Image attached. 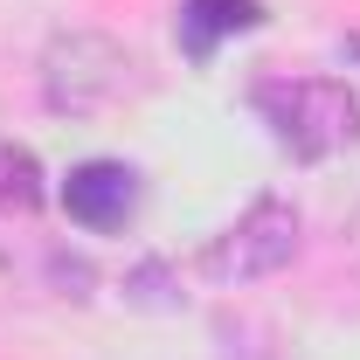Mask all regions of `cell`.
Listing matches in <instances>:
<instances>
[{"label":"cell","instance_id":"6da1fadb","mask_svg":"<svg viewBox=\"0 0 360 360\" xmlns=\"http://www.w3.org/2000/svg\"><path fill=\"white\" fill-rule=\"evenodd\" d=\"M250 104L291 160H333L360 146V97L340 77H264Z\"/></svg>","mask_w":360,"mask_h":360},{"label":"cell","instance_id":"7a4b0ae2","mask_svg":"<svg viewBox=\"0 0 360 360\" xmlns=\"http://www.w3.org/2000/svg\"><path fill=\"white\" fill-rule=\"evenodd\" d=\"M139 90H146L139 49H125L104 28H63L42 49V97H49V111H63V118L111 111V104H125Z\"/></svg>","mask_w":360,"mask_h":360},{"label":"cell","instance_id":"3957f363","mask_svg":"<svg viewBox=\"0 0 360 360\" xmlns=\"http://www.w3.org/2000/svg\"><path fill=\"white\" fill-rule=\"evenodd\" d=\"M291 257H298V208L284 194H264L201 250V277L208 284H257V277H277Z\"/></svg>","mask_w":360,"mask_h":360},{"label":"cell","instance_id":"277c9868","mask_svg":"<svg viewBox=\"0 0 360 360\" xmlns=\"http://www.w3.org/2000/svg\"><path fill=\"white\" fill-rule=\"evenodd\" d=\"M63 208H70L77 229L111 236V229L132 222V208H139V174L125 160H84V167H70V180H63Z\"/></svg>","mask_w":360,"mask_h":360},{"label":"cell","instance_id":"5b68a950","mask_svg":"<svg viewBox=\"0 0 360 360\" xmlns=\"http://www.w3.org/2000/svg\"><path fill=\"white\" fill-rule=\"evenodd\" d=\"M264 0H180L174 14V35H180V56L187 63H208L229 35H250V28H264Z\"/></svg>","mask_w":360,"mask_h":360},{"label":"cell","instance_id":"8992f818","mask_svg":"<svg viewBox=\"0 0 360 360\" xmlns=\"http://www.w3.org/2000/svg\"><path fill=\"white\" fill-rule=\"evenodd\" d=\"M42 201H49V187H42V160H35L28 146L0 139V215H35Z\"/></svg>","mask_w":360,"mask_h":360},{"label":"cell","instance_id":"52a82bcc","mask_svg":"<svg viewBox=\"0 0 360 360\" xmlns=\"http://www.w3.org/2000/svg\"><path fill=\"white\" fill-rule=\"evenodd\" d=\"M125 291H132V305H153V312H174V305H180L174 270H167V264H139L132 277H125Z\"/></svg>","mask_w":360,"mask_h":360}]
</instances>
